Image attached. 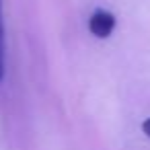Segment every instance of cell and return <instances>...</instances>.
Segmentation results:
<instances>
[{
    "label": "cell",
    "instance_id": "cell-2",
    "mask_svg": "<svg viewBox=\"0 0 150 150\" xmlns=\"http://www.w3.org/2000/svg\"><path fill=\"white\" fill-rule=\"evenodd\" d=\"M0 70L6 72V27H4V4L0 0Z\"/></svg>",
    "mask_w": 150,
    "mask_h": 150
},
{
    "label": "cell",
    "instance_id": "cell-4",
    "mask_svg": "<svg viewBox=\"0 0 150 150\" xmlns=\"http://www.w3.org/2000/svg\"><path fill=\"white\" fill-rule=\"evenodd\" d=\"M2 80H4V72H2V70H0V82H2Z\"/></svg>",
    "mask_w": 150,
    "mask_h": 150
},
{
    "label": "cell",
    "instance_id": "cell-1",
    "mask_svg": "<svg viewBox=\"0 0 150 150\" xmlns=\"http://www.w3.org/2000/svg\"><path fill=\"white\" fill-rule=\"evenodd\" d=\"M117 27V19L107 8H95L86 19V29L97 39H109Z\"/></svg>",
    "mask_w": 150,
    "mask_h": 150
},
{
    "label": "cell",
    "instance_id": "cell-3",
    "mask_svg": "<svg viewBox=\"0 0 150 150\" xmlns=\"http://www.w3.org/2000/svg\"><path fill=\"white\" fill-rule=\"evenodd\" d=\"M142 134H144L146 138H150V117H146V119L142 121Z\"/></svg>",
    "mask_w": 150,
    "mask_h": 150
}]
</instances>
